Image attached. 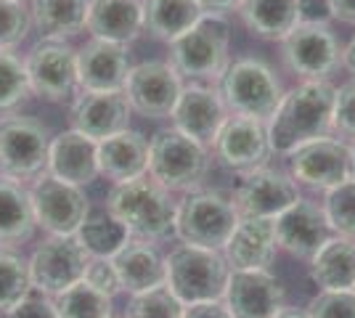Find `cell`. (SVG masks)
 Listing matches in <instances>:
<instances>
[{
  "label": "cell",
  "mask_w": 355,
  "mask_h": 318,
  "mask_svg": "<svg viewBox=\"0 0 355 318\" xmlns=\"http://www.w3.org/2000/svg\"><path fill=\"white\" fill-rule=\"evenodd\" d=\"M334 91L326 80H305L284 93L276 114L266 125L270 152L289 154L308 141L324 138L331 130Z\"/></svg>",
  "instance_id": "1"
},
{
  "label": "cell",
  "mask_w": 355,
  "mask_h": 318,
  "mask_svg": "<svg viewBox=\"0 0 355 318\" xmlns=\"http://www.w3.org/2000/svg\"><path fill=\"white\" fill-rule=\"evenodd\" d=\"M175 207L170 191L146 175L117 183L106 199V210L128 228L130 239L141 242H162L175 236Z\"/></svg>",
  "instance_id": "2"
},
{
  "label": "cell",
  "mask_w": 355,
  "mask_h": 318,
  "mask_svg": "<svg viewBox=\"0 0 355 318\" xmlns=\"http://www.w3.org/2000/svg\"><path fill=\"white\" fill-rule=\"evenodd\" d=\"M231 268L218 249L180 244L164 258V284L183 305L223 300Z\"/></svg>",
  "instance_id": "3"
},
{
  "label": "cell",
  "mask_w": 355,
  "mask_h": 318,
  "mask_svg": "<svg viewBox=\"0 0 355 318\" xmlns=\"http://www.w3.org/2000/svg\"><path fill=\"white\" fill-rule=\"evenodd\" d=\"M231 27L223 16L205 14L191 30L170 43V64L180 77L191 82L199 80H220L228 67Z\"/></svg>",
  "instance_id": "4"
},
{
  "label": "cell",
  "mask_w": 355,
  "mask_h": 318,
  "mask_svg": "<svg viewBox=\"0 0 355 318\" xmlns=\"http://www.w3.org/2000/svg\"><path fill=\"white\" fill-rule=\"evenodd\" d=\"M220 98L236 117L266 122L276 114L284 91L273 69L260 59H239L220 75Z\"/></svg>",
  "instance_id": "5"
},
{
  "label": "cell",
  "mask_w": 355,
  "mask_h": 318,
  "mask_svg": "<svg viewBox=\"0 0 355 318\" xmlns=\"http://www.w3.org/2000/svg\"><path fill=\"white\" fill-rule=\"evenodd\" d=\"M236 223L239 212L234 207V199L220 191L193 188L175 207V236L193 247L223 252Z\"/></svg>",
  "instance_id": "6"
},
{
  "label": "cell",
  "mask_w": 355,
  "mask_h": 318,
  "mask_svg": "<svg viewBox=\"0 0 355 318\" xmlns=\"http://www.w3.org/2000/svg\"><path fill=\"white\" fill-rule=\"evenodd\" d=\"M209 170L207 152L193 138L175 127L154 133L148 141V175L167 191H193L199 188Z\"/></svg>",
  "instance_id": "7"
},
{
  "label": "cell",
  "mask_w": 355,
  "mask_h": 318,
  "mask_svg": "<svg viewBox=\"0 0 355 318\" xmlns=\"http://www.w3.org/2000/svg\"><path fill=\"white\" fill-rule=\"evenodd\" d=\"M51 133L27 114L0 117V175L11 181H35L48 167Z\"/></svg>",
  "instance_id": "8"
},
{
  "label": "cell",
  "mask_w": 355,
  "mask_h": 318,
  "mask_svg": "<svg viewBox=\"0 0 355 318\" xmlns=\"http://www.w3.org/2000/svg\"><path fill=\"white\" fill-rule=\"evenodd\" d=\"M35 223L51 236H74L90 212L88 197L80 186L53 178L51 173L37 175L30 186Z\"/></svg>",
  "instance_id": "9"
},
{
  "label": "cell",
  "mask_w": 355,
  "mask_h": 318,
  "mask_svg": "<svg viewBox=\"0 0 355 318\" xmlns=\"http://www.w3.org/2000/svg\"><path fill=\"white\" fill-rule=\"evenodd\" d=\"M90 255L77 242V236H48L35 247L27 260L32 289L43 294H59L67 287L83 281Z\"/></svg>",
  "instance_id": "10"
},
{
  "label": "cell",
  "mask_w": 355,
  "mask_h": 318,
  "mask_svg": "<svg viewBox=\"0 0 355 318\" xmlns=\"http://www.w3.org/2000/svg\"><path fill=\"white\" fill-rule=\"evenodd\" d=\"M32 96L59 104L72 98L77 82V51L64 40H43L24 59Z\"/></svg>",
  "instance_id": "11"
},
{
  "label": "cell",
  "mask_w": 355,
  "mask_h": 318,
  "mask_svg": "<svg viewBox=\"0 0 355 318\" xmlns=\"http://www.w3.org/2000/svg\"><path fill=\"white\" fill-rule=\"evenodd\" d=\"M289 175L315 191H329L353 178L350 146L337 138H315L289 152Z\"/></svg>",
  "instance_id": "12"
},
{
  "label": "cell",
  "mask_w": 355,
  "mask_h": 318,
  "mask_svg": "<svg viewBox=\"0 0 355 318\" xmlns=\"http://www.w3.org/2000/svg\"><path fill=\"white\" fill-rule=\"evenodd\" d=\"M284 64L305 80H326L337 69L342 53L329 24L300 21L282 40Z\"/></svg>",
  "instance_id": "13"
},
{
  "label": "cell",
  "mask_w": 355,
  "mask_h": 318,
  "mask_svg": "<svg viewBox=\"0 0 355 318\" xmlns=\"http://www.w3.org/2000/svg\"><path fill=\"white\" fill-rule=\"evenodd\" d=\"M180 91H183L180 75L173 69V64L164 61H144L138 67H130L122 88L130 109L148 120L170 117Z\"/></svg>",
  "instance_id": "14"
},
{
  "label": "cell",
  "mask_w": 355,
  "mask_h": 318,
  "mask_svg": "<svg viewBox=\"0 0 355 318\" xmlns=\"http://www.w3.org/2000/svg\"><path fill=\"white\" fill-rule=\"evenodd\" d=\"M234 207L239 218H279L286 207L300 199V188L292 175L273 167H257L244 173L234 191Z\"/></svg>",
  "instance_id": "15"
},
{
  "label": "cell",
  "mask_w": 355,
  "mask_h": 318,
  "mask_svg": "<svg viewBox=\"0 0 355 318\" xmlns=\"http://www.w3.org/2000/svg\"><path fill=\"white\" fill-rule=\"evenodd\" d=\"M273 228H276V244L289 255L308 263L334 233L326 220L324 204H315L311 199H297L292 207H286L279 218H273Z\"/></svg>",
  "instance_id": "16"
},
{
  "label": "cell",
  "mask_w": 355,
  "mask_h": 318,
  "mask_svg": "<svg viewBox=\"0 0 355 318\" xmlns=\"http://www.w3.org/2000/svg\"><path fill=\"white\" fill-rule=\"evenodd\" d=\"M223 305L231 318H273L284 310V287L270 271H231Z\"/></svg>",
  "instance_id": "17"
},
{
  "label": "cell",
  "mask_w": 355,
  "mask_h": 318,
  "mask_svg": "<svg viewBox=\"0 0 355 318\" xmlns=\"http://www.w3.org/2000/svg\"><path fill=\"white\" fill-rule=\"evenodd\" d=\"M212 146H215L218 162L228 170H236L241 175L263 167L270 157L266 122L236 117V114L223 122L220 133H218Z\"/></svg>",
  "instance_id": "18"
},
{
  "label": "cell",
  "mask_w": 355,
  "mask_h": 318,
  "mask_svg": "<svg viewBox=\"0 0 355 318\" xmlns=\"http://www.w3.org/2000/svg\"><path fill=\"white\" fill-rule=\"evenodd\" d=\"M170 117H173V127L180 130L183 136L193 138L202 146H212L220 133L223 122L228 120V109L218 91L191 82L180 91Z\"/></svg>",
  "instance_id": "19"
},
{
  "label": "cell",
  "mask_w": 355,
  "mask_h": 318,
  "mask_svg": "<svg viewBox=\"0 0 355 318\" xmlns=\"http://www.w3.org/2000/svg\"><path fill=\"white\" fill-rule=\"evenodd\" d=\"M130 112L122 91H80L69 109V122L77 133L104 141L128 127Z\"/></svg>",
  "instance_id": "20"
},
{
  "label": "cell",
  "mask_w": 355,
  "mask_h": 318,
  "mask_svg": "<svg viewBox=\"0 0 355 318\" xmlns=\"http://www.w3.org/2000/svg\"><path fill=\"white\" fill-rule=\"evenodd\" d=\"M276 228L268 218H239L234 233L223 247L231 271H268L276 258Z\"/></svg>",
  "instance_id": "21"
},
{
  "label": "cell",
  "mask_w": 355,
  "mask_h": 318,
  "mask_svg": "<svg viewBox=\"0 0 355 318\" xmlns=\"http://www.w3.org/2000/svg\"><path fill=\"white\" fill-rule=\"evenodd\" d=\"M130 72L125 46L109 40H90L77 51L80 91H122Z\"/></svg>",
  "instance_id": "22"
},
{
  "label": "cell",
  "mask_w": 355,
  "mask_h": 318,
  "mask_svg": "<svg viewBox=\"0 0 355 318\" xmlns=\"http://www.w3.org/2000/svg\"><path fill=\"white\" fill-rule=\"evenodd\" d=\"M45 170L59 181H67L80 188L88 186L98 175V141L77 130H64L56 138H51Z\"/></svg>",
  "instance_id": "23"
},
{
  "label": "cell",
  "mask_w": 355,
  "mask_h": 318,
  "mask_svg": "<svg viewBox=\"0 0 355 318\" xmlns=\"http://www.w3.org/2000/svg\"><path fill=\"white\" fill-rule=\"evenodd\" d=\"M148 173V141L138 130H119L98 141V175L114 183L144 178Z\"/></svg>",
  "instance_id": "24"
},
{
  "label": "cell",
  "mask_w": 355,
  "mask_h": 318,
  "mask_svg": "<svg viewBox=\"0 0 355 318\" xmlns=\"http://www.w3.org/2000/svg\"><path fill=\"white\" fill-rule=\"evenodd\" d=\"M85 27L96 40L128 46L144 30L141 0H90Z\"/></svg>",
  "instance_id": "25"
},
{
  "label": "cell",
  "mask_w": 355,
  "mask_h": 318,
  "mask_svg": "<svg viewBox=\"0 0 355 318\" xmlns=\"http://www.w3.org/2000/svg\"><path fill=\"white\" fill-rule=\"evenodd\" d=\"M112 265L117 271L119 289H125L130 294L164 284V258L151 242L128 239L112 255Z\"/></svg>",
  "instance_id": "26"
},
{
  "label": "cell",
  "mask_w": 355,
  "mask_h": 318,
  "mask_svg": "<svg viewBox=\"0 0 355 318\" xmlns=\"http://www.w3.org/2000/svg\"><path fill=\"white\" fill-rule=\"evenodd\" d=\"M311 281L329 292L355 289V239L331 236L311 258Z\"/></svg>",
  "instance_id": "27"
},
{
  "label": "cell",
  "mask_w": 355,
  "mask_h": 318,
  "mask_svg": "<svg viewBox=\"0 0 355 318\" xmlns=\"http://www.w3.org/2000/svg\"><path fill=\"white\" fill-rule=\"evenodd\" d=\"M244 27L263 40H284L300 24V0H241Z\"/></svg>",
  "instance_id": "28"
},
{
  "label": "cell",
  "mask_w": 355,
  "mask_h": 318,
  "mask_svg": "<svg viewBox=\"0 0 355 318\" xmlns=\"http://www.w3.org/2000/svg\"><path fill=\"white\" fill-rule=\"evenodd\" d=\"M90 0H30L32 27L45 40H64L85 30Z\"/></svg>",
  "instance_id": "29"
},
{
  "label": "cell",
  "mask_w": 355,
  "mask_h": 318,
  "mask_svg": "<svg viewBox=\"0 0 355 318\" xmlns=\"http://www.w3.org/2000/svg\"><path fill=\"white\" fill-rule=\"evenodd\" d=\"M35 228L30 188L11 178H0V247L30 242Z\"/></svg>",
  "instance_id": "30"
},
{
  "label": "cell",
  "mask_w": 355,
  "mask_h": 318,
  "mask_svg": "<svg viewBox=\"0 0 355 318\" xmlns=\"http://www.w3.org/2000/svg\"><path fill=\"white\" fill-rule=\"evenodd\" d=\"M202 8L196 0H146L144 3V30L157 37L173 43L186 30L202 19Z\"/></svg>",
  "instance_id": "31"
},
{
  "label": "cell",
  "mask_w": 355,
  "mask_h": 318,
  "mask_svg": "<svg viewBox=\"0 0 355 318\" xmlns=\"http://www.w3.org/2000/svg\"><path fill=\"white\" fill-rule=\"evenodd\" d=\"M74 236L90 258H112L119 247L130 239L128 228L122 226L109 210L88 212L85 223L77 228Z\"/></svg>",
  "instance_id": "32"
},
{
  "label": "cell",
  "mask_w": 355,
  "mask_h": 318,
  "mask_svg": "<svg viewBox=\"0 0 355 318\" xmlns=\"http://www.w3.org/2000/svg\"><path fill=\"white\" fill-rule=\"evenodd\" d=\"M53 305L59 318H109L112 316V297L93 289L88 281H77L64 292L53 294Z\"/></svg>",
  "instance_id": "33"
},
{
  "label": "cell",
  "mask_w": 355,
  "mask_h": 318,
  "mask_svg": "<svg viewBox=\"0 0 355 318\" xmlns=\"http://www.w3.org/2000/svg\"><path fill=\"white\" fill-rule=\"evenodd\" d=\"M30 96L32 88L24 59H19L8 48H0V117L14 114Z\"/></svg>",
  "instance_id": "34"
},
{
  "label": "cell",
  "mask_w": 355,
  "mask_h": 318,
  "mask_svg": "<svg viewBox=\"0 0 355 318\" xmlns=\"http://www.w3.org/2000/svg\"><path fill=\"white\" fill-rule=\"evenodd\" d=\"M32 292L27 260L0 249V313H8L16 303H21Z\"/></svg>",
  "instance_id": "35"
},
{
  "label": "cell",
  "mask_w": 355,
  "mask_h": 318,
  "mask_svg": "<svg viewBox=\"0 0 355 318\" xmlns=\"http://www.w3.org/2000/svg\"><path fill=\"white\" fill-rule=\"evenodd\" d=\"M183 310L186 305L167 289V284H159L146 292L130 294L125 318H183Z\"/></svg>",
  "instance_id": "36"
},
{
  "label": "cell",
  "mask_w": 355,
  "mask_h": 318,
  "mask_svg": "<svg viewBox=\"0 0 355 318\" xmlns=\"http://www.w3.org/2000/svg\"><path fill=\"white\" fill-rule=\"evenodd\" d=\"M324 212L337 236L355 239V178H347L326 191Z\"/></svg>",
  "instance_id": "37"
},
{
  "label": "cell",
  "mask_w": 355,
  "mask_h": 318,
  "mask_svg": "<svg viewBox=\"0 0 355 318\" xmlns=\"http://www.w3.org/2000/svg\"><path fill=\"white\" fill-rule=\"evenodd\" d=\"M32 27L30 6L24 0H0V48L14 51Z\"/></svg>",
  "instance_id": "38"
},
{
  "label": "cell",
  "mask_w": 355,
  "mask_h": 318,
  "mask_svg": "<svg viewBox=\"0 0 355 318\" xmlns=\"http://www.w3.org/2000/svg\"><path fill=\"white\" fill-rule=\"evenodd\" d=\"M308 318H355V289H321L308 303Z\"/></svg>",
  "instance_id": "39"
},
{
  "label": "cell",
  "mask_w": 355,
  "mask_h": 318,
  "mask_svg": "<svg viewBox=\"0 0 355 318\" xmlns=\"http://www.w3.org/2000/svg\"><path fill=\"white\" fill-rule=\"evenodd\" d=\"M331 127L345 138L355 141V77L350 82L340 85L334 91V114H331Z\"/></svg>",
  "instance_id": "40"
},
{
  "label": "cell",
  "mask_w": 355,
  "mask_h": 318,
  "mask_svg": "<svg viewBox=\"0 0 355 318\" xmlns=\"http://www.w3.org/2000/svg\"><path fill=\"white\" fill-rule=\"evenodd\" d=\"M6 318H59V310L53 305V297L51 294H43L37 289H32L30 294L16 303L8 313H3Z\"/></svg>",
  "instance_id": "41"
},
{
  "label": "cell",
  "mask_w": 355,
  "mask_h": 318,
  "mask_svg": "<svg viewBox=\"0 0 355 318\" xmlns=\"http://www.w3.org/2000/svg\"><path fill=\"white\" fill-rule=\"evenodd\" d=\"M83 281H88L90 287L98 289V292H104V294H109V297H114V294L119 292V279H117L114 265H112V258L88 260V268H85Z\"/></svg>",
  "instance_id": "42"
},
{
  "label": "cell",
  "mask_w": 355,
  "mask_h": 318,
  "mask_svg": "<svg viewBox=\"0 0 355 318\" xmlns=\"http://www.w3.org/2000/svg\"><path fill=\"white\" fill-rule=\"evenodd\" d=\"M331 11L326 0H300V21H311V24H329Z\"/></svg>",
  "instance_id": "43"
},
{
  "label": "cell",
  "mask_w": 355,
  "mask_h": 318,
  "mask_svg": "<svg viewBox=\"0 0 355 318\" xmlns=\"http://www.w3.org/2000/svg\"><path fill=\"white\" fill-rule=\"evenodd\" d=\"M183 318H231V313L225 310L223 300H212V303H196L186 305Z\"/></svg>",
  "instance_id": "44"
},
{
  "label": "cell",
  "mask_w": 355,
  "mask_h": 318,
  "mask_svg": "<svg viewBox=\"0 0 355 318\" xmlns=\"http://www.w3.org/2000/svg\"><path fill=\"white\" fill-rule=\"evenodd\" d=\"M331 19H340L345 24H355V0H326Z\"/></svg>",
  "instance_id": "45"
},
{
  "label": "cell",
  "mask_w": 355,
  "mask_h": 318,
  "mask_svg": "<svg viewBox=\"0 0 355 318\" xmlns=\"http://www.w3.org/2000/svg\"><path fill=\"white\" fill-rule=\"evenodd\" d=\"M196 3H199L202 14H212V16H223L241 6V0H196Z\"/></svg>",
  "instance_id": "46"
},
{
  "label": "cell",
  "mask_w": 355,
  "mask_h": 318,
  "mask_svg": "<svg viewBox=\"0 0 355 318\" xmlns=\"http://www.w3.org/2000/svg\"><path fill=\"white\" fill-rule=\"evenodd\" d=\"M342 64L350 69V75L355 77V35L350 37V43L345 46V51H342Z\"/></svg>",
  "instance_id": "47"
},
{
  "label": "cell",
  "mask_w": 355,
  "mask_h": 318,
  "mask_svg": "<svg viewBox=\"0 0 355 318\" xmlns=\"http://www.w3.org/2000/svg\"><path fill=\"white\" fill-rule=\"evenodd\" d=\"M273 318H308L305 313H297V310H282V313H276Z\"/></svg>",
  "instance_id": "48"
},
{
  "label": "cell",
  "mask_w": 355,
  "mask_h": 318,
  "mask_svg": "<svg viewBox=\"0 0 355 318\" xmlns=\"http://www.w3.org/2000/svg\"><path fill=\"white\" fill-rule=\"evenodd\" d=\"M350 167H353V178H355V141L353 146H350Z\"/></svg>",
  "instance_id": "49"
},
{
  "label": "cell",
  "mask_w": 355,
  "mask_h": 318,
  "mask_svg": "<svg viewBox=\"0 0 355 318\" xmlns=\"http://www.w3.org/2000/svg\"><path fill=\"white\" fill-rule=\"evenodd\" d=\"M109 318H114V316H109Z\"/></svg>",
  "instance_id": "50"
}]
</instances>
